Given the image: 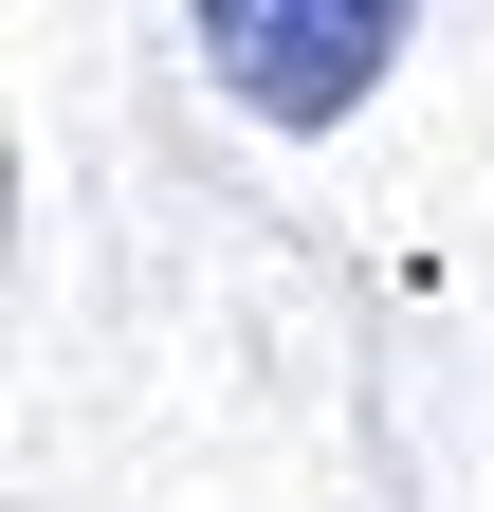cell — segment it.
<instances>
[{
  "instance_id": "1",
  "label": "cell",
  "mask_w": 494,
  "mask_h": 512,
  "mask_svg": "<svg viewBox=\"0 0 494 512\" xmlns=\"http://www.w3.org/2000/svg\"><path fill=\"white\" fill-rule=\"evenodd\" d=\"M403 19H421V0H183L220 110H257V128H348L366 92H385Z\"/></svg>"
}]
</instances>
